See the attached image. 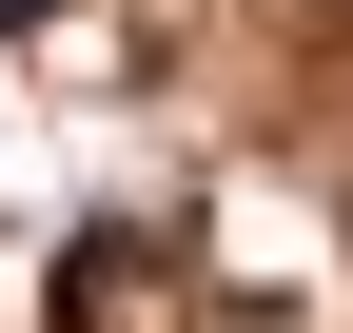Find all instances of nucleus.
I'll return each mask as SVG.
<instances>
[{"label":"nucleus","mask_w":353,"mask_h":333,"mask_svg":"<svg viewBox=\"0 0 353 333\" xmlns=\"http://www.w3.org/2000/svg\"><path fill=\"white\" fill-rule=\"evenodd\" d=\"M138 314H157V235H138V216H99V235L59 255V333H138Z\"/></svg>","instance_id":"obj_1"},{"label":"nucleus","mask_w":353,"mask_h":333,"mask_svg":"<svg viewBox=\"0 0 353 333\" xmlns=\"http://www.w3.org/2000/svg\"><path fill=\"white\" fill-rule=\"evenodd\" d=\"M20 20H59V0H0V39H20Z\"/></svg>","instance_id":"obj_2"}]
</instances>
